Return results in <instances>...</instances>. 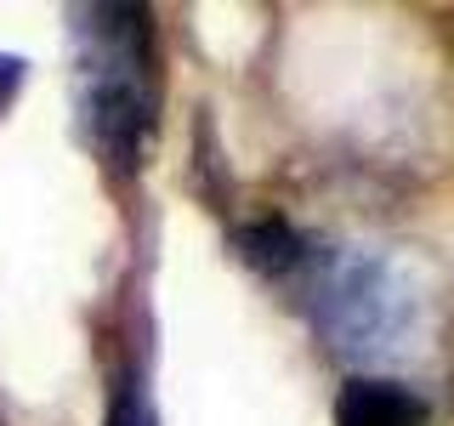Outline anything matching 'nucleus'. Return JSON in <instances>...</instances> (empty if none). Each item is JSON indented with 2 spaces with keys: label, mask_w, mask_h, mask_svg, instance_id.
<instances>
[{
  "label": "nucleus",
  "mask_w": 454,
  "mask_h": 426,
  "mask_svg": "<svg viewBox=\"0 0 454 426\" xmlns=\"http://www.w3.org/2000/svg\"><path fill=\"white\" fill-rule=\"evenodd\" d=\"M335 426H426V398L397 375H352L335 398Z\"/></svg>",
  "instance_id": "obj_3"
},
{
  "label": "nucleus",
  "mask_w": 454,
  "mask_h": 426,
  "mask_svg": "<svg viewBox=\"0 0 454 426\" xmlns=\"http://www.w3.org/2000/svg\"><path fill=\"white\" fill-rule=\"evenodd\" d=\"M108 426H160V415H153V398H148V387H142V375H131V369L114 381Z\"/></svg>",
  "instance_id": "obj_4"
},
{
  "label": "nucleus",
  "mask_w": 454,
  "mask_h": 426,
  "mask_svg": "<svg viewBox=\"0 0 454 426\" xmlns=\"http://www.w3.org/2000/svg\"><path fill=\"white\" fill-rule=\"evenodd\" d=\"M278 290H290L312 335L364 375L415 364L437 341V296L415 256L307 233L301 262Z\"/></svg>",
  "instance_id": "obj_1"
},
{
  "label": "nucleus",
  "mask_w": 454,
  "mask_h": 426,
  "mask_svg": "<svg viewBox=\"0 0 454 426\" xmlns=\"http://www.w3.org/2000/svg\"><path fill=\"white\" fill-rule=\"evenodd\" d=\"M68 51H74V114L85 148L114 177H137L160 125V51L148 6L131 0L68 6Z\"/></svg>",
  "instance_id": "obj_2"
},
{
  "label": "nucleus",
  "mask_w": 454,
  "mask_h": 426,
  "mask_svg": "<svg viewBox=\"0 0 454 426\" xmlns=\"http://www.w3.org/2000/svg\"><path fill=\"white\" fill-rule=\"evenodd\" d=\"M23 80H28V63H23V57H12V51H0V114L18 103Z\"/></svg>",
  "instance_id": "obj_5"
}]
</instances>
